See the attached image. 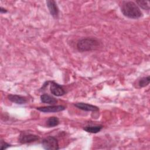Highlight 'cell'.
I'll return each instance as SVG.
<instances>
[{
    "instance_id": "6da1fadb",
    "label": "cell",
    "mask_w": 150,
    "mask_h": 150,
    "mask_svg": "<svg viewBox=\"0 0 150 150\" xmlns=\"http://www.w3.org/2000/svg\"><path fill=\"white\" fill-rule=\"evenodd\" d=\"M121 11L122 14L129 18L138 19L142 16V13L137 5L133 1H122L120 5Z\"/></svg>"
},
{
    "instance_id": "7a4b0ae2",
    "label": "cell",
    "mask_w": 150,
    "mask_h": 150,
    "mask_svg": "<svg viewBox=\"0 0 150 150\" xmlns=\"http://www.w3.org/2000/svg\"><path fill=\"white\" fill-rule=\"evenodd\" d=\"M100 43L94 38H86L80 39L77 43V48L80 52H87L98 48Z\"/></svg>"
},
{
    "instance_id": "3957f363",
    "label": "cell",
    "mask_w": 150,
    "mask_h": 150,
    "mask_svg": "<svg viewBox=\"0 0 150 150\" xmlns=\"http://www.w3.org/2000/svg\"><path fill=\"white\" fill-rule=\"evenodd\" d=\"M42 144L45 149L57 150L59 149L58 141L54 137L49 136L45 138L42 141Z\"/></svg>"
},
{
    "instance_id": "277c9868",
    "label": "cell",
    "mask_w": 150,
    "mask_h": 150,
    "mask_svg": "<svg viewBox=\"0 0 150 150\" xmlns=\"http://www.w3.org/2000/svg\"><path fill=\"white\" fill-rule=\"evenodd\" d=\"M50 90L53 95L57 97L62 96L66 94V91L63 87L54 81H50Z\"/></svg>"
},
{
    "instance_id": "5b68a950",
    "label": "cell",
    "mask_w": 150,
    "mask_h": 150,
    "mask_svg": "<svg viewBox=\"0 0 150 150\" xmlns=\"http://www.w3.org/2000/svg\"><path fill=\"white\" fill-rule=\"evenodd\" d=\"M39 139V137L38 135L29 133H23L20 135L19 141L21 144H28L36 141Z\"/></svg>"
},
{
    "instance_id": "8992f818",
    "label": "cell",
    "mask_w": 150,
    "mask_h": 150,
    "mask_svg": "<svg viewBox=\"0 0 150 150\" xmlns=\"http://www.w3.org/2000/svg\"><path fill=\"white\" fill-rule=\"evenodd\" d=\"M36 109L43 112H57L65 110V107L61 105H49L45 107H37Z\"/></svg>"
},
{
    "instance_id": "52a82bcc",
    "label": "cell",
    "mask_w": 150,
    "mask_h": 150,
    "mask_svg": "<svg viewBox=\"0 0 150 150\" xmlns=\"http://www.w3.org/2000/svg\"><path fill=\"white\" fill-rule=\"evenodd\" d=\"M46 4L51 15H52L54 18H57L59 10L56 1L53 0H48L46 1Z\"/></svg>"
},
{
    "instance_id": "ba28073f",
    "label": "cell",
    "mask_w": 150,
    "mask_h": 150,
    "mask_svg": "<svg viewBox=\"0 0 150 150\" xmlns=\"http://www.w3.org/2000/svg\"><path fill=\"white\" fill-rule=\"evenodd\" d=\"M74 105L77 108L86 111H97L99 110L98 107L84 103H77L74 104Z\"/></svg>"
},
{
    "instance_id": "9c48e42d",
    "label": "cell",
    "mask_w": 150,
    "mask_h": 150,
    "mask_svg": "<svg viewBox=\"0 0 150 150\" xmlns=\"http://www.w3.org/2000/svg\"><path fill=\"white\" fill-rule=\"evenodd\" d=\"M8 98L11 102H13L18 104H23L28 101V100L25 97L19 96V95H15V94L8 95Z\"/></svg>"
},
{
    "instance_id": "30bf717a",
    "label": "cell",
    "mask_w": 150,
    "mask_h": 150,
    "mask_svg": "<svg viewBox=\"0 0 150 150\" xmlns=\"http://www.w3.org/2000/svg\"><path fill=\"white\" fill-rule=\"evenodd\" d=\"M40 101L42 103H46V104H54L55 103H56L57 102V100L55 98L49 96L47 94H42L40 96Z\"/></svg>"
},
{
    "instance_id": "8fae6325",
    "label": "cell",
    "mask_w": 150,
    "mask_h": 150,
    "mask_svg": "<svg viewBox=\"0 0 150 150\" xmlns=\"http://www.w3.org/2000/svg\"><path fill=\"white\" fill-rule=\"evenodd\" d=\"M103 128V126L101 125H88L86 126L83 128V129L86 131L87 132L90 133H93L96 134L98 132H100L102 128Z\"/></svg>"
},
{
    "instance_id": "7c38bea8",
    "label": "cell",
    "mask_w": 150,
    "mask_h": 150,
    "mask_svg": "<svg viewBox=\"0 0 150 150\" xmlns=\"http://www.w3.org/2000/svg\"><path fill=\"white\" fill-rule=\"evenodd\" d=\"M60 123L59 118L56 117H50L46 121V125L49 127H54Z\"/></svg>"
},
{
    "instance_id": "4fadbf2b",
    "label": "cell",
    "mask_w": 150,
    "mask_h": 150,
    "mask_svg": "<svg viewBox=\"0 0 150 150\" xmlns=\"http://www.w3.org/2000/svg\"><path fill=\"white\" fill-rule=\"evenodd\" d=\"M150 81V78L149 76L147 77H144L140 79L138 82V84L139 87H144L147 86L149 84Z\"/></svg>"
},
{
    "instance_id": "5bb4252c",
    "label": "cell",
    "mask_w": 150,
    "mask_h": 150,
    "mask_svg": "<svg viewBox=\"0 0 150 150\" xmlns=\"http://www.w3.org/2000/svg\"><path fill=\"white\" fill-rule=\"evenodd\" d=\"M136 4L144 10L148 11L149 9V2L148 1H137Z\"/></svg>"
},
{
    "instance_id": "9a60e30c",
    "label": "cell",
    "mask_w": 150,
    "mask_h": 150,
    "mask_svg": "<svg viewBox=\"0 0 150 150\" xmlns=\"http://www.w3.org/2000/svg\"><path fill=\"white\" fill-rule=\"evenodd\" d=\"M10 144L6 143V142L4 141L3 140H1V150H4V149H6L8 148H9L10 146Z\"/></svg>"
},
{
    "instance_id": "2e32d148",
    "label": "cell",
    "mask_w": 150,
    "mask_h": 150,
    "mask_svg": "<svg viewBox=\"0 0 150 150\" xmlns=\"http://www.w3.org/2000/svg\"><path fill=\"white\" fill-rule=\"evenodd\" d=\"M0 12H1V13H6V12H7V10L5 9V8H2V7H1V8H0Z\"/></svg>"
}]
</instances>
